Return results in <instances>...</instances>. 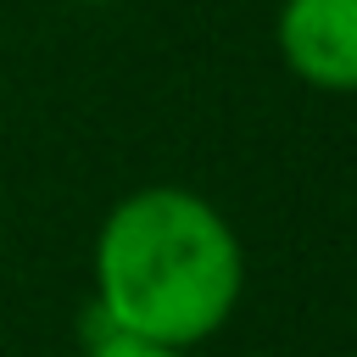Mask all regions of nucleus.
<instances>
[{"mask_svg": "<svg viewBox=\"0 0 357 357\" xmlns=\"http://www.w3.org/2000/svg\"><path fill=\"white\" fill-rule=\"evenodd\" d=\"M245 290V251L229 218L178 184L123 195L95 234V296L106 329L184 351L218 335Z\"/></svg>", "mask_w": 357, "mask_h": 357, "instance_id": "f257e3e1", "label": "nucleus"}, {"mask_svg": "<svg viewBox=\"0 0 357 357\" xmlns=\"http://www.w3.org/2000/svg\"><path fill=\"white\" fill-rule=\"evenodd\" d=\"M273 45L307 89L357 95V0H279Z\"/></svg>", "mask_w": 357, "mask_h": 357, "instance_id": "f03ea898", "label": "nucleus"}, {"mask_svg": "<svg viewBox=\"0 0 357 357\" xmlns=\"http://www.w3.org/2000/svg\"><path fill=\"white\" fill-rule=\"evenodd\" d=\"M84 357H184V351H167V346H151V340H134V335H117L106 329Z\"/></svg>", "mask_w": 357, "mask_h": 357, "instance_id": "7ed1b4c3", "label": "nucleus"}, {"mask_svg": "<svg viewBox=\"0 0 357 357\" xmlns=\"http://www.w3.org/2000/svg\"><path fill=\"white\" fill-rule=\"evenodd\" d=\"M78 6H112V0H78Z\"/></svg>", "mask_w": 357, "mask_h": 357, "instance_id": "20e7f679", "label": "nucleus"}]
</instances>
